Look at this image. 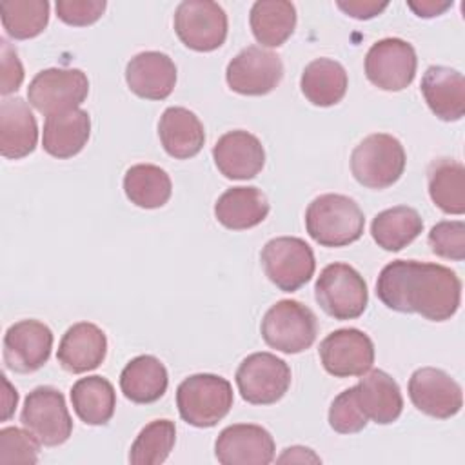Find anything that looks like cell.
<instances>
[{"label":"cell","mask_w":465,"mask_h":465,"mask_svg":"<svg viewBox=\"0 0 465 465\" xmlns=\"http://www.w3.org/2000/svg\"><path fill=\"white\" fill-rule=\"evenodd\" d=\"M38 142V125L29 104L20 98H5L0 104V153L4 158L20 160L31 154Z\"/></svg>","instance_id":"obj_23"},{"label":"cell","mask_w":465,"mask_h":465,"mask_svg":"<svg viewBox=\"0 0 465 465\" xmlns=\"http://www.w3.org/2000/svg\"><path fill=\"white\" fill-rule=\"evenodd\" d=\"M338 9H341L345 15L356 18V20H369L378 16L381 11L387 9L389 2H378V0H338Z\"/></svg>","instance_id":"obj_41"},{"label":"cell","mask_w":465,"mask_h":465,"mask_svg":"<svg viewBox=\"0 0 465 465\" xmlns=\"http://www.w3.org/2000/svg\"><path fill=\"white\" fill-rule=\"evenodd\" d=\"M227 15L211 0H185L174 11V31L180 42L198 53H209L227 38Z\"/></svg>","instance_id":"obj_11"},{"label":"cell","mask_w":465,"mask_h":465,"mask_svg":"<svg viewBox=\"0 0 465 465\" xmlns=\"http://www.w3.org/2000/svg\"><path fill=\"white\" fill-rule=\"evenodd\" d=\"M89 94V80L82 69L49 67L35 74L27 87V100L38 113L51 116L78 109Z\"/></svg>","instance_id":"obj_8"},{"label":"cell","mask_w":465,"mask_h":465,"mask_svg":"<svg viewBox=\"0 0 465 465\" xmlns=\"http://www.w3.org/2000/svg\"><path fill=\"white\" fill-rule=\"evenodd\" d=\"M176 441V427L171 420H153L136 436L129 450L133 465H160L167 460Z\"/></svg>","instance_id":"obj_35"},{"label":"cell","mask_w":465,"mask_h":465,"mask_svg":"<svg viewBox=\"0 0 465 465\" xmlns=\"http://www.w3.org/2000/svg\"><path fill=\"white\" fill-rule=\"evenodd\" d=\"M376 296L392 311L445 322L460 309L461 280L452 269L440 263L392 260L378 276Z\"/></svg>","instance_id":"obj_1"},{"label":"cell","mask_w":465,"mask_h":465,"mask_svg":"<svg viewBox=\"0 0 465 465\" xmlns=\"http://www.w3.org/2000/svg\"><path fill=\"white\" fill-rule=\"evenodd\" d=\"M0 93L4 96L20 89L24 82V65L16 49L5 38L0 40Z\"/></svg>","instance_id":"obj_40"},{"label":"cell","mask_w":465,"mask_h":465,"mask_svg":"<svg viewBox=\"0 0 465 465\" xmlns=\"http://www.w3.org/2000/svg\"><path fill=\"white\" fill-rule=\"evenodd\" d=\"M429 196L447 214L465 213V167L452 158H436L427 169Z\"/></svg>","instance_id":"obj_30"},{"label":"cell","mask_w":465,"mask_h":465,"mask_svg":"<svg viewBox=\"0 0 465 465\" xmlns=\"http://www.w3.org/2000/svg\"><path fill=\"white\" fill-rule=\"evenodd\" d=\"M40 441L25 429L4 427L0 430V463H36Z\"/></svg>","instance_id":"obj_38"},{"label":"cell","mask_w":465,"mask_h":465,"mask_svg":"<svg viewBox=\"0 0 465 465\" xmlns=\"http://www.w3.org/2000/svg\"><path fill=\"white\" fill-rule=\"evenodd\" d=\"M423 231V220L416 209L396 205L378 213L371 223L374 242L391 252L401 251L412 243Z\"/></svg>","instance_id":"obj_31"},{"label":"cell","mask_w":465,"mask_h":465,"mask_svg":"<svg viewBox=\"0 0 465 465\" xmlns=\"http://www.w3.org/2000/svg\"><path fill=\"white\" fill-rule=\"evenodd\" d=\"M421 94L429 109L443 122L461 120L465 114V78L447 65H430L421 76Z\"/></svg>","instance_id":"obj_21"},{"label":"cell","mask_w":465,"mask_h":465,"mask_svg":"<svg viewBox=\"0 0 465 465\" xmlns=\"http://www.w3.org/2000/svg\"><path fill=\"white\" fill-rule=\"evenodd\" d=\"M105 332L91 322H78L62 336L56 360L67 372L82 374L96 369L105 360Z\"/></svg>","instance_id":"obj_20"},{"label":"cell","mask_w":465,"mask_h":465,"mask_svg":"<svg viewBox=\"0 0 465 465\" xmlns=\"http://www.w3.org/2000/svg\"><path fill=\"white\" fill-rule=\"evenodd\" d=\"M2 381H4V387H5V392H4V412H2V420H7L15 407H16V401H18V392L16 389L11 387V383L7 381V378L2 374Z\"/></svg>","instance_id":"obj_44"},{"label":"cell","mask_w":465,"mask_h":465,"mask_svg":"<svg viewBox=\"0 0 465 465\" xmlns=\"http://www.w3.org/2000/svg\"><path fill=\"white\" fill-rule=\"evenodd\" d=\"M214 456L222 465H267L274 460V440L262 425L234 423L218 434Z\"/></svg>","instance_id":"obj_17"},{"label":"cell","mask_w":465,"mask_h":465,"mask_svg":"<svg viewBox=\"0 0 465 465\" xmlns=\"http://www.w3.org/2000/svg\"><path fill=\"white\" fill-rule=\"evenodd\" d=\"M427 242L436 256L461 262L465 258V223L461 220L438 222L430 229Z\"/></svg>","instance_id":"obj_36"},{"label":"cell","mask_w":465,"mask_h":465,"mask_svg":"<svg viewBox=\"0 0 465 465\" xmlns=\"http://www.w3.org/2000/svg\"><path fill=\"white\" fill-rule=\"evenodd\" d=\"M349 78L343 65L332 58L309 62L300 78L303 96L318 107H331L341 102L347 93Z\"/></svg>","instance_id":"obj_28"},{"label":"cell","mask_w":465,"mask_h":465,"mask_svg":"<svg viewBox=\"0 0 465 465\" xmlns=\"http://www.w3.org/2000/svg\"><path fill=\"white\" fill-rule=\"evenodd\" d=\"M269 200L258 187H231L214 203L216 220L231 231H245L269 214Z\"/></svg>","instance_id":"obj_26"},{"label":"cell","mask_w":465,"mask_h":465,"mask_svg":"<svg viewBox=\"0 0 465 465\" xmlns=\"http://www.w3.org/2000/svg\"><path fill=\"white\" fill-rule=\"evenodd\" d=\"M418 56L401 38H381L365 54L367 80L383 91H403L416 76Z\"/></svg>","instance_id":"obj_12"},{"label":"cell","mask_w":465,"mask_h":465,"mask_svg":"<svg viewBox=\"0 0 465 465\" xmlns=\"http://www.w3.org/2000/svg\"><path fill=\"white\" fill-rule=\"evenodd\" d=\"M125 196L142 209L163 207L173 193L169 174L153 163L131 165L124 174Z\"/></svg>","instance_id":"obj_33"},{"label":"cell","mask_w":465,"mask_h":465,"mask_svg":"<svg viewBox=\"0 0 465 465\" xmlns=\"http://www.w3.org/2000/svg\"><path fill=\"white\" fill-rule=\"evenodd\" d=\"M407 391L412 405L430 418H452L463 405L461 385L436 367L416 369L409 378Z\"/></svg>","instance_id":"obj_15"},{"label":"cell","mask_w":465,"mask_h":465,"mask_svg":"<svg viewBox=\"0 0 465 465\" xmlns=\"http://www.w3.org/2000/svg\"><path fill=\"white\" fill-rule=\"evenodd\" d=\"M320 361L334 378L365 374L374 363V343L360 329H338L320 341Z\"/></svg>","instance_id":"obj_14"},{"label":"cell","mask_w":465,"mask_h":465,"mask_svg":"<svg viewBox=\"0 0 465 465\" xmlns=\"http://www.w3.org/2000/svg\"><path fill=\"white\" fill-rule=\"evenodd\" d=\"M71 403L76 416L87 425H105L116 407V392L102 376L80 378L71 387Z\"/></svg>","instance_id":"obj_32"},{"label":"cell","mask_w":465,"mask_h":465,"mask_svg":"<svg viewBox=\"0 0 465 465\" xmlns=\"http://www.w3.org/2000/svg\"><path fill=\"white\" fill-rule=\"evenodd\" d=\"M158 136L165 153L176 160L196 156L205 142L203 124L185 107H167L162 113Z\"/></svg>","instance_id":"obj_24"},{"label":"cell","mask_w":465,"mask_h":465,"mask_svg":"<svg viewBox=\"0 0 465 465\" xmlns=\"http://www.w3.org/2000/svg\"><path fill=\"white\" fill-rule=\"evenodd\" d=\"M169 385L165 365L151 354L133 358L120 374V389L133 403L158 401Z\"/></svg>","instance_id":"obj_27"},{"label":"cell","mask_w":465,"mask_h":465,"mask_svg":"<svg viewBox=\"0 0 465 465\" xmlns=\"http://www.w3.org/2000/svg\"><path fill=\"white\" fill-rule=\"evenodd\" d=\"M232 387L218 374H193L176 389V405L183 421L193 427H213L232 407Z\"/></svg>","instance_id":"obj_3"},{"label":"cell","mask_w":465,"mask_h":465,"mask_svg":"<svg viewBox=\"0 0 465 465\" xmlns=\"http://www.w3.org/2000/svg\"><path fill=\"white\" fill-rule=\"evenodd\" d=\"M0 18L5 33L15 40L38 36L49 22L47 0H4Z\"/></svg>","instance_id":"obj_34"},{"label":"cell","mask_w":465,"mask_h":465,"mask_svg":"<svg viewBox=\"0 0 465 465\" xmlns=\"http://www.w3.org/2000/svg\"><path fill=\"white\" fill-rule=\"evenodd\" d=\"M104 0H58L54 9L56 16L74 27H84L94 24L105 11Z\"/></svg>","instance_id":"obj_39"},{"label":"cell","mask_w":465,"mask_h":465,"mask_svg":"<svg viewBox=\"0 0 465 465\" xmlns=\"http://www.w3.org/2000/svg\"><path fill=\"white\" fill-rule=\"evenodd\" d=\"M20 421L45 447L65 443L73 432L65 398L51 385H40L25 396Z\"/></svg>","instance_id":"obj_9"},{"label":"cell","mask_w":465,"mask_h":465,"mask_svg":"<svg viewBox=\"0 0 465 465\" xmlns=\"http://www.w3.org/2000/svg\"><path fill=\"white\" fill-rule=\"evenodd\" d=\"M283 76L280 56L258 45L242 49L225 69L227 85L245 96H262L271 93Z\"/></svg>","instance_id":"obj_13"},{"label":"cell","mask_w":465,"mask_h":465,"mask_svg":"<svg viewBox=\"0 0 465 465\" xmlns=\"http://www.w3.org/2000/svg\"><path fill=\"white\" fill-rule=\"evenodd\" d=\"M251 31L265 47L283 45L296 27V7L285 0H258L249 13Z\"/></svg>","instance_id":"obj_29"},{"label":"cell","mask_w":465,"mask_h":465,"mask_svg":"<svg viewBox=\"0 0 465 465\" xmlns=\"http://www.w3.org/2000/svg\"><path fill=\"white\" fill-rule=\"evenodd\" d=\"M213 158L225 178L249 180L263 169L265 151L254 134L236 129L218 138L213 147Z\"/></svg>","instance_id":"obj_18"},{"label":"cell","mask_w":465,"mask_h":465,"mask_svg":"<svg viewBox=\"0 0 465 465\" xmlns=\"http://www.w3.org/2000/svg\"><path fill=\"white\" fill-rule=\"evenodd\" d=\"M314 296L320 307L334 320H354L363 314L369 292L363 276L349 263L334 262L322 269Z\"/></svg>","instance_id":"obj_6"},{"label":"cell","mask_w":465,"mask_h":465,"mask_svg":"<svg viewBox=\"0 0 465 465\" xmlns=\"http://www.w3.org/2000/svg\"><path fill=\"white\" fill-rule=\"evenodd\" d=\"M354 389L358 405L367 420L380 425H389L400 418L403 411V396L396 380L385 371L369 369L365 374H361Z\"/></svg>","instance_id":"obj_22"},{"label":"cell","mask_w":465,"mask_h":465,"mask_svg":"<svg viewBox=\"0 0 465 465\" xmlns=\"http://www.w3.org/2000/svg\"><path fill=\"white\" fill-rule=\"evenodd\" d=\"M280 463H285V461H291V463H307V461H312V463H320L322 460L307 447H289L283 450V454L278 458Z\"/></svg>","instance_id":"obj_43"},{"label":"cell","mask_w":465,"mask_h":465,"mask_svg":"<svg viewBox=\"0 0 465 465\" xmlns=\"http://www.w3.org/2000/svg\"><path fill=\"white\" fill-rule=\"evenodd\" d=\"M91 134V118L84 109H71L45 118L42 131V147L54 158H71L78 154Z\"/></svg>","instance_id":"obj_25"},{"label":"cell","mask_w":465,"mask_h":465,"mask_svg":"<svg viewBox=\"0 0 465 465\" xmlns=\"http://www.w3.org/2000/svg\"><path fill=\"white\" fill-rule=\"evenodd\" d=\"M405 149L387 133L365 136L351 153V171L358 183L367 189H387L405 171Z\"/></svg>","instance_id":"obj_4"},{"label":"cell","mask_w":465,"mask_h":465,"mask_svg":"<svg viewBox=\"0 0 465 465\" xmlns=\"http://www.w3.org/2000/svg\"><path fill=\"white\" fill-rule=\"evenodd\" d=\"M260 332L271 349L298 354L314 343L318 320L302 302L280 300L263 314Z\"/></svg>","instance_id":"obj_5"},{"label":"cell","mask_w":465,"mask_h":465,"mask_svg":"<svg viewBox=\"0 0 465 465\" xmlns=\"http://www.w3.org/2000/svg\"><path fill=\"white\" fill-rule=\"evenodd\" d=\"M289 365L272 352H252L236 369V385L242 398L252 405H271L291 387Z\"/></svg>","instance_id":"obj_10"},{"label":"cell","mask_w":465,"mask_h":465,"mask_svg":"<svg viewBox=\"0 0 465 465\" xmlns=\"http://www.w3.org/2000/svg\"><path fill=\"white\" fill-rule=\"evenodd\" d=\"M329 425L340 434H354L365 429L367 416L358 405L354 387L345 389L332 400L329 409Z\"/></svg>","instance_id":"obj_37"},{"label":"cell","mask_w":465,"mask_h":465,"mask_svg":"<svg viewBox=\"0 0 465 465\" xmlns=\"http://www.w3.org/2000/svg\"><path fill=\"white\" fill-rule=\"evenodd\" d=\"M407 5L421 18H432L443 15L452 7V0H409Z\"/></svg>","instance_id":"obj_42"},{"label":"cell","mask_w":465,"mask_h":465,"mask_svg":"<svg viewBox=\"0 0 465 465\" xmlns=\"http://www.w3.org/2000/svg\"><path fill=\"white\" fill-rule=\"evenodd\" d=\"M265 276L283 292H294L305 285L316 269L311 245L296 236L269 240L260 254Z\"/></svg>","instance_id":"obj_7"},{"label":"cell","mask_w":465,"mask_h":465,"mask_svg":"<svg viewBox=\"0 0 465 465\" xmlns=\"http://www.w3.org/2000/svg\"><path fill=\"white\" fill-rule=\"evenodd\" d=\"M125 82L140 98L165 100L176 84V65L165 53L143 51L127 62Z\"/></svg>","instance_id":"obj_19"},{"label":"cell","mask_w":465,"mask_h":465,"mask_svg":"<svg viewBox=\"0 0 465 465\" xmlns=\"http://www.w3.org/2000/svg\"><path fill=\"white\" fill-rule=\"evenodd\" d=\"M51 349L53 332L38 320H20L4 334V363L15 372L38 371L47 363Z\"/></svg>","instance_id":"obj_16"},{"label":"cell","mask_w":465,"mask_h":465,"mask_svg":"<svg viewBox=\"0 0 465 465\" xmlns=\"http://www.w3.org/2000/svg\"><path fill=\"white\" fill-rule=\"evenodd\" d=\"M363 227V211L345 194H320L305 211V229L322 247H345L354 243L361 238Z\"/></svg>","instance_id":"obj_2"}]
</instances>
